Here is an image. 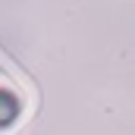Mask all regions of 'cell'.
<instances>
[{
  "mask_svg": "<svg viewBox=\"0 0 135 135\" xmlns=\"http://www.w3.org/2000/svg\"><path fill=\"white\" fill-rule=\"evenodd\" d=\"M16 116H19V98H16L13 91L0 88V129H3V126H9Z\"/></svg>",
  "mask_w": 135,
  "mask_h": 135,
  "instance_id": "1",
  "label": "cell"
}]
</instances>
